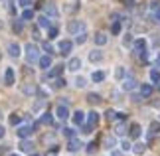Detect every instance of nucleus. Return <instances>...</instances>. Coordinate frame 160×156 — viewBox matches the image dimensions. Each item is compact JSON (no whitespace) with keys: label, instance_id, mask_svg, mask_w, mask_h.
Listing matches in <instances>:
<instances>
[{"label":"nucleus","instance_id":"49530a36","mask_svg":"<svg viewBox=\"0 0 160 156\" xmlns=\"http://www.w3.org/2000/svg\"><path fill=\"white\" fill-rule=\"evenodd\" d=\"M44 49L48 52V55H52V53H53V48L50 46V43H44Z\"/></svg>","mask_w":160,"mask_h":156},{"label":"nucleus","instance_id":"ddd939ff","mask_svg":"<svg viewBox=\"0 0 160 156\" xmlns=\"http://www.w3.org/2000/svg\"><path fill=\"white\" fill-rule=\"evenodd\" d=\"M32 133H34V130H32V127H20V128L16 130V134L20 136V138H28V136L32 134Z\"/></svg>","mask_w":160,"mask_h":156},{"label":"nucleus","instance_id":"5fc2aeb1","mask_svg":"<svg viewBox=\"0 0 160 156\" xmlns=\"http://www.w3.org/2000/svg\"><path fill=\"white\" fill-rule=\"evenodd\" d=\"M8 156H20V154H8Z\"/></svg>","mask_w":160,"mask_h":156},{"label":"nucleus","instance_id":"6e6552de","mask_svg":"<svg viewBox=\"0 0 160 156\" xmlns=\"http://www.w3.org/2000/svg\"><path fill=\"white\" fill-rule=\"evenodd\" d=\"M4 81H6V85H14V83H16V75H14V69H12V67H6V71H4Z\"/></svg>","mask_w":160,"mask_h":156},{"label":"nucleus","instance_id":"4be33fe9","mask_svg":"<svg viewBox=\"0 0 160 156\" xmlns=\"http://www.w3.org/2000/svg\"><path fill=\"white\" fill-rule=\"evenodd\" d=\"M22 93H24V95H34V93H36V87L34 85H22Z\"/></svg>","mask_w":160,"mask_h":156},{"label":"nucleus","instance_id":"4c0bfd02","mask_svg":"<svg viewBox=\"0 0 160 156\" xmlns=\"http://www.w3.org/2000/svg\"><path fill=\"white\" fill-rule=\"evenodd\" d=\"M63 134L67 136V138H73V136H75V130L73 128H63Z\"/></svg>","mask_w":160,"mask_h":156},{"label":"nucleus","instance_id":"6ab92c4d","mask_svg":"<svg viewBox=\"0 0 160 156\" xmlns=\"http://www.w3.org/2000/svg\"><path fill=\"white\" fill-rule=\"evenodd\" d=\"M131 150H132L134 154H142V152L146 150V144H144V142H137L134 146H131Z\"/></svg>","mask_w":160,"mask_h":156},{"label":"nucleus","instance_id":"cd10ccee","mask_svg":"<svg viewBox=\"0 0 160 156\" xmlns=\"http://www.w3.org/2000/svg\"><path fill=\"white\" fill-rule=\"evenodd\" d=\"M125 133H127V127H125L122 123H121V124H117V127H115V134H117V136H122Z\"/></svg>","mask_w":160,"mask_h":156},{"label":"nucleus","instance_id":"9d476101","mask_svg":"<svg viewBox=\"0 0 160 156\" xmlns=\"http://www.w3.org/2000/svg\"><path fill=\"white\" fill-rule=\"evenodd\" d=\"M8 53L12 55V58H20V53H22L20 52V46H18L16 42H10L8 43Z\"/></svg>","mask_w":160,"mask_h":156},{"label":"nucleus","instance_id":"dca6fc26","mask_svg":"<svg viewBox=\"0 0 160 156\" xmlns=\"http://www.w3.org/2000/svg\"><path fill=\"white\" fill-rule=\"evenodd\" d=\"M32 148H34L32 142L26 140V138H22V142H20V150H22V152H32Z\"/></svg>","mask_w":160,"mask_h":156},{"label":"nucleus","instance_id":"2eb2a0df","mask_svg":"<svg viewBox=\"0 0 160 156\" xmlns=\"http://www.w3.org/2000/svg\"><path fill=\"white\" fill-rule=\"evenodd\" d=\"M38 26H40V28H52L50 16H40V18H38Z\"/></svg>","mask_w":160,"mask_h":156},{"label":"nucleus","instance_id":"aec40b11","mask_svg":"<svg viewBox=\"0 0 160 156\" xmlns=\"http://www.w3.org/2000/svg\"><path fill=\"white\" fill-rule=\"evenodd\" d=\"M95 43H97V46H105V43H107V36L103 34V32L95 34Z\"/></svg>","mask_w":160,"mask_h":156},{"label":"nucleus","instance_id":"c03bdc74","mask_svg":"<svg viewBox=\"0 0 160 156\" xmlns=\"http://www.w3.org/2000/svg\"><path fill=\"white\" fill-rule=\"evenodd\" d=\"M85 40H87V38H85V34H79V36H77V40H75V42L79 43V46H81V43H85Z\"/></svg>","mask_w":160,"mask_h":156},{"label":"nucleus","instance_id":"f03ea898","mask_svg":"<svg viewBox=\"0 0 160 156\" xmlns=\"http://www.w3.org/2000/svg\"><path fill=\"white\" fill-rule=\"evenodd\" d=\"M26 59H28V63H34V61H38L40 59V49L38 46H34V43H26Z\"/></svg>","mask_w":160,"mask_h":156},{"label":"nucleus","instance_id":"473e14b6","mask_svg":"<svg viewBox=\"0 0 160 156\" xmlns=\"http://www.w3.org/2000/svg\"><path fill=\"white\" fill-rule=\"evenodd\" d=\"M115 77L117 79H122V77H125V67H117V69H115Z\"/></svg>","mask_w":160,"mask_h":156},{"label":"nucleus","instance_id":"b1692460","mask_svg":"<svg viewBox=\"0 0 160 156\" xmlns=\"http://www.w3.org/2000/svg\"><path fill=\"white\" fill-rule=\"evenodd\" d=\"M150 81L152 83H160V71L158 69H150Z\"/></svg>","mask_w":160,"mask_h":156},{"label":"nucleus","instance_id":"bb28decb","mask_svg":"<svg viewBox=\"0 0 160 156\" xmlns=\"http://www.w3.org/2000/svg\"><path fill=\"white\" fill-rule=\"evenodd\" d=\"M40 123H44V124H52V123H53V117H52L50 113H44V115H42V118H40Z\"/></svg>","mask_w":160,"mask_h":156},{"label":"nucleus","instance_id":"0eeeda50","mask_svg":"<svg viewBox=\"0 0 160 156\" xmlns=\"http://www.w3.org/2000/svg\"><path fill=\"white\" fill-rule=\"evenodd\" d=\"M137 79H134V77H127L125 81H122V89H125V91H134V89H137Z\"/></svg>","mask_w":160,"mask_h":156},{"label":"nucleus","instance_id":"393cba45","mask_svg":"<svg viewBox=\"0 0 160 156\" xmlns=\"http://www.w3.org/2000/svg\"><path fill=\"white\" fill-rule=\"evenodd\" d=\"M46 16H58V8H55V6H52V4H48L46 6Z\"/></svg>","mask_w":160,"mask_h":156},{"label":"nucleus","instance_id":"a211bd4d","mask_svg":"<svg viewBox=\"0 0 160 156\" xmlns=\"http://www.w3.org/2000/svg\"><path fill=\"white\" fill-rule=\"evenodd\" d=\"M150 93H152V85L150 83H142V85H140V95H142V97H148Z\"/></svg>","mask_w":160,"mask_h":156},{"label":"nucleus","instance_id":"20e7f679","mask_svg":"<svg viewBox=\"0 0 160 156\" xmlns=\"http://www.w3.org/2000/svg\"><path fill=\"white\" fill-rule=\"evenodd\" d=\"M81 146H83V142L77 140L75 136L69 138V142H67V150H69V152H79V150H81Z\"/></svg>","mask_w":160,"mask_h":156},{"label":"nucleus","instance_id":"2f4dec72","mask_svg":"<svg viewBox=\"0 0 160 156\" xmlns=\"http://www.w3.org/2000/svg\"><path fill=\"white\" fill-rule=\"evenodd\" d=\"M160 133V123H150V134H158Z\"/></svg>","mask_w":160,"mask_h":156},{"label":"nucleus","instance_id":"423d86ee","mask_svg":"<svg viewBox=\"0 0 160 156\" xmlns=\"http://www.w3.org/2000/svg\"><path fill=\"white\" fill-rule=\"evenodd\" d=\"M38 63H40V67H42V69H50V67H52V55H40V59H38Z\"/></svg>","mask_w":160,"mask_h":156},{"label":"nucleus","instance_id":"8fccbe9b","mask_svg":"<svg viewBox=\"0 0 160 156\" xmlns=\"http://www.w3.org/2000/svg\"><path fill=\"white\" fill-rule=\"evenodd\" d=\"M4 133H6V130H4V127H2V124H0V138L4 136Z\"/></svg>","mask_w":160,"mask_h":156},{"label":"nucleus","instance_id":"72a5a7b5","mask_svg":"<svg viewBox=\"0 0 160 156\" xmlns=\"http://www.w3.org/2000/svg\"><path fill=\"white\" fill-rule=\"evenodd\" d=\"M85 83H87V81H85V77H77V79H75V87H77V89H83Z\"/></svg>","mask_w":160,"mask_h":156},{"label":"nucleus","instance_id":"c9c22d12","mask_svg":"<svg viewBox=\"0 0 160 156\" xmlns=\"http://www.w3.org/2000/svg\"><path fill=\"white\" fill-rule=\"evenodd\" d=\"M111 32H113L115 36H119V34H121V24H119V22H115L113 26H111Z\"/></svg>","mask_w":160,"mask_h":156},{"label":"nucleus","instance_id":"f3484780","mask_svg":"<svg viewBox=\"0 0 160 156\" xmlns=\"http://www.w3.org/2000/svg\"><path fill=\"white\" fill-rule=\"evenodd\" d=\"M87 121H89V124H95L99 123V113H97V111H91V113H87Z\"/></svg>","mask_w":160,"mask_h":156},{"label":"nucleus","instance_id":"39448f33","mask_svg":"<svg viewBox=\"0 0 160 156\" xmlns=\"http://www.w3.org/2000/svg\"><path fill=\"white\" fill-rule=\"evenodd\" d=\"M132 49L137 53H144L146 52V40L144 38H138V40H134V43H132Z\"/></svg>","mask_w":160,"mask_h":156},{"label":"nucleus","instance_id":"e433bc0d","mask_svg":"<svg viewBox=\"0 0 160 156\" xmlns=\"http://www.w3.org/2000/svg\"><path fill=\"white\" fill-rule=\"evenodd\" d=\"M152 20H154V22H158V24H160V6H158L156 10H152Z\"/></svg>","mask_w":160,"mask_h":156},{"label":"nucleus","instance_id":"3c124183","mask_svg":"<svg viewBox=\"0 0 160 156\" xmlns=\"http://www.w3.org/2000/svg\"><path fill=\"white\" fill-rule=\"evenodd\" d=\"M156 65H158V67H160V53H158V55H156Z\"/></svg>","mask_w":160,"mask_h":156},{"label":"nucleus","instance_id":"a18cd8bd","mask_svg":"<svg viewBox=\"0 0 160 156\" xmlns=\"http://www.w3.org/2000/svg\"><path fill=\"white\" fill-rule=\"evenodd\" d=\"M55 36H58V28H50V36H48V38H55Z\"/></svg>","mask_w":160,"mask_h":156},{"label":"nucleus","instance_id":"f257e3e1","mask_svg":"<svg viewBox=\"0 0 160 156\" xmlns=\"http://www.w3.org/2000/svg\"><path fill=\"white\" fill-rule=\"evenodd\" d=\"M67 32H69L71 36L85 34V32H87V24H85L83 20H71L69 24H67Z\"/></svg>","mask_w":160,"mask_h":156},{"label":"nucleus","instance_id":"f704fd0d","mask_svg":"<svg viewBox=\"0 0 160 156\" xmlns=\"http://www.w3.org/2000/svg\"><path fill=\"white\" fill-rule=\"evenodd\" d=\"M103 142H105V148H113L115 146V138H113V136H107Z\"/></svg>","mask_w":160,"mask_h":156},{"label":"nucleus","instance_id":"7c9ffc66","mask_svg":"<svg viewBox=\"0 0 160 156\" xmlns=\"http://www.w3.org/2000/svg\"><path fill=\"white\" fill-rule=\"evenodd\" d=\"M20 121H22V117L20 115H10V124H14V127H16V124H20Z\"/></svg>","mask_w":160,"mask_h":156},{"label":"nucleus","instance_id":"09e8293b","mask_svg":"<svg viewBox=\"0 0 160 156\" xmlns=\"http://www.w3.org/2000/svg\"><path fill=\"white\" fill-rule=\"evenodd\" d=\"M14 32H22V24L20 22H14Z\"/></svg>","mask_w":160,"mask_h":156},{"label":"nucleus","instance_id":"a19ab883","mask_svg":"<svg viewBox=\"0 0 160 156\" xmlns=\"http://www.w3.org/2000/svg\"><path fill=\"white\" fill-rule=\"evenodd\" d=\"M18 4H20L22 8H28V6L32 4V0H18Z\"/></svg>","mask_w":160,"mask_h":156},{"label":"nucleus","instance_id":"ea45409f","mask_svg":"<svg viewBox=\"0 0 160 156\" xmlns=\"http://www.w3.org/2000/svg\"><path fill=\"white\" fill-rule=\"evenodd\" d=\"M105 117L109 118V121H113V118L117 117V113H115V111H113V109H109V111H107V113H105Z\"/></svg>","mask_w":160,"mask_h":156},{"label":"nucleus","instance_id":"4468645a","mask_svg":"<svg viewBox=\"0 0 160 156\" xmlns=\"http://www.w3.org/2000/svg\"><path fill=\"white\" fill-rule=\"evenodd\" d=\"M71 118H73V123H75V124H83V121H85V113H83V111H75Z\"/></svg>","mask_w":160,"mask_h":156},{"label":"nucleus","instance_id":"864d4df0","mask_svg":"<svg viewBox=\"0 0 160 156\" xmlns=\"http://www.w3.org/2000/svg\"><path fill=\"white\" fill-rule=\"evenodd\" d=\"M30 156H40V154H32V152H30Z\"/></svg>","mask_w":160,"mask_h":156},{"label":"nucleus","instance_id":"603ef678","mask_svg":"<svg viewBox=\"0 0 160 156\" xmlns=\"http://www.w3.org/2000/svg\"><path fill=\"white\" fill-rule=\"evenodd\" d=\"M127 2H128V4H134V0H127Z\"/></svg>","mask_w":160,"mask_h":156},{"label":"nucleus","instance_id":"9b49d317","mask_svg":"<svg viewBox=\"0 0 160 156\" xmlns=\"http://www.w3.org/2000/svg\"><path fill=\"white\" fill-rule=\"evenodd\" d=\"M79 67H81V59L79 58H71L67 61V69L69 71H79Z\"/></svg>","mask_w":160,"mask_h":156},{"label":"nucleus","instance_id":"5701e85b","mask_svg":"<svg viewBox=\"0 0 160 156\" xmlns=\"http://www.w3.org/2000/svg\"><path fill=\"white\" fill-rule=\"evenodd\" d=\"M131 136H132V138H138V136H140V124L134 123L131 127Z\"/></svg>","mask_w":160,"mask_h":156},{"label":"nucleus","instance_id":"412c9836","mask_svg":"<svg viewBox=\"0 0 160 156\" xmlns=\"http://www.w3.org/2000/svg\"><path fill=\"white\" fill-rule=\"evenodd\" d=\"M91 79H93L95 83H101V81L105 79V71H93V75H91Z\"/></svg>","mask_w":160,"mask_h":156},{"label":"nucleus","instance_id":"58836bf2","mask_svg":"<svg viewBox=\"0 0 160 156\" xmlns=\"http://www.w3.org/2000/svg\"><path fill=\"white\" fill-rule=\"evenodd\" d=\"M83 133H85V134L93 133V124H89V123H87V124H83Z\"/></svg>","mask_w":160,"mask_h":156},{"label":"nucleus","instance_id":"a878e982","mask_svg":"<svg viewBox=\"0 0 160 156\" xmlns=\"http://www.w3.org/2000/svg\"><path fill=\"white\" fill-rule=\"evenodd\" d=\"M87 101L93 103V105H97V103H101V97L97 95V93H89V95H87Z\"/></svg>","mask_w":160,"mask_h":156},{"label":"nucleus","instance_id":"7ed1b4c3","mask_svg":"<svg viewBox=\"0 0 160 156\" xmlns=\"http://www.w3.org/2000/svg\"><path fill=\"white\" fill-rule=\"evenodd\" d=\"M58 49H59V53H63V55H67L73 49V43L69 42V40H61L59 43H58Z\"/></svg>","mask_w":160,"mask_h":156},{"label":"nucleus","instance_id":"1a4fd4ad","mask_svg":"<svg viewBox=\"0 0 160 156\" xmlns=\"http://www.w3.org/2000/svg\"><path fill=\"white\" fill-rule=\"evenodd\" d=\"M55 115H58V118L65 121V118L69 117V109H67V105H59V107L55 109Z\"/></svg>","mask_w":160,"mask_h":156},{"label":"nucleus","instance_id":"c756f323","mask_svg":"<svg viewBox=\"0 0 160 156\" xmlns=\"http://www.w3.org/2000/svg\"><path fill=\"white\" fill-rule=\"evenodd\" d=\"M61 71H63V65H55L53 69L50 71V77H58V75H59Z\"/></svg>","mask_w":160,"mask_h":156},{"label":"nucleus","instance_id":"79ce46f5","mask_svg":"<svg viewBox=\"0 0 160 156\" xmlns=\"http://www.w3.org/2000/svg\"><path fill=\"white\" fill-rule=\"evenodd\" d=\"M63 85H65V81H63V79H59V77L55 79V83H53V87H58V89H59V87H63Z\"/></svg>","mask_w":160,"mask_h":156},{"label":"nucleus","instance_id":"f8f14e48","mask_svg":"<svg viewBox=\"0 0 160 156\" xmlns=\"http://www.w3.org/2000/svg\"><path fill=\"white\" fill-rule=\"evenodd\" d=\"M89 61H93V63L103 61V52H101V49H93V52H89Z\"/></svg>","mask_w":160,"mask_h":156},{"label":"nucleus","instance_id":"de8ad7c7","mask_svg":"<svg viewBox=\"0 0 160 156\" xmlns=\"http://www.w3.org/2000/svg\"><path fill=\"white\" fill-rule=\"evenodd\" d=\"M95 148H97V144H95V142H91L89 148H87V152H89V154H93V152H95Z\"/></svg>","mask_w":160,"mask_h":156},{"label":"nucleus","instance_id":"37998d69","mask_svg":"<svg viewBox=\"0 0 160 156\" xmlns=\"http://www.w3.org/2000/svg\"><path fill=\"white\" fill-rule=\"evenodd\" d=\"M121 148H122V150H131V142L122 140V142H121Z\"/></svg>","mask_w":160,"mask_h":156},{"label":"nucleus","instance_id":"c85d7f7f","mask_svg":"<svg viewBox=\"0 0 160 156\" xmlns=\"http://www.w3.org/2000/svg\"><path fill=\"white\" fill-rule=\"evenodd\" d=\"M34 18V10H30V8H26L22 12V20H32Z\"/></svg>","mask_w":160,"mask_h":156}]
</instances>
